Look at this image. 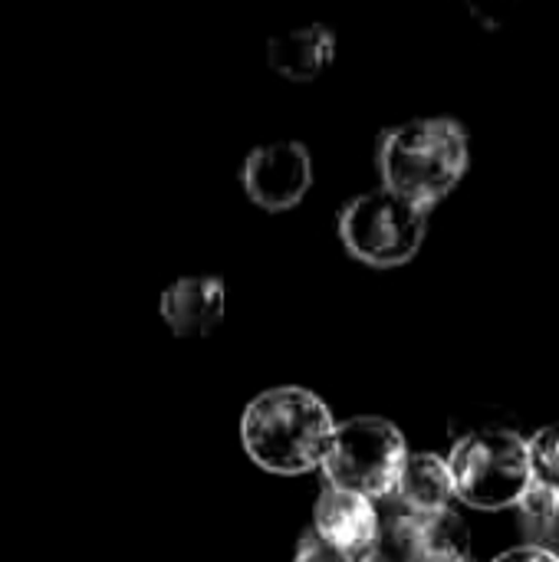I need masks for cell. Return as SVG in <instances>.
<instances>
[{"label": "cell", "mask_w": 559, "mask_h": 562, "mask_svg": "<svg viewBox=\"0 0 559 562\" xmlns=\"http://www.w3.org/2000/svg\"><path fill=\"white\" fill-rule=\"evenodd\" d=\"M247 454L273 474L323 468L336 425L329 408L306 389H273L254 398L241 422Z\"/></svg>", "instance_id": "obj_1"}, {"label": "cell", "mask_w": 559, "mask_h": 562, "mask_svg": "<svg viewBox=\"0 0 559 562\" xmlns=\"http://www.w3.org/2000/svg\"><path fill=\"white\" fill-rule=\"evenodd\" d=\"M385 188L432 207L441 201L468 168V138L448 119H415L392 128L379 151Z\"/></svg>", "instance_id": "obj_2"}, {"label": "cell", "mask_w": 559, "mask_h": 562, "mask_svg": "<svg viewBox=\"0 0 559 562\" xmlns=\"http://www.w3.org/2000/svg\"><path fill=\"white\" fill-rule=\"evenodd\" d=\"M448 468L455 481V497L478 510H501L521 504L534 487L530 445L507 428L465 435L451 451Z\"/></svg>", "instance_id": "obj_3"}, {"label": "cell", "mask_w": 559, "mask_h": 562, "mask_svg": "<svg viewBox=\"0 0 559 562\" xmlns=\"http://www.w3.org/2000/svg\"><path fill=\"white\" fill-rule=\"evenodd\" d=\"M402 431L385 418H353L336 428L333 448L323 461L329 487L362 494L369 501L392 497L409 464Z\"/></svg>", "instance_id": "obj_4"}, {"label": "cell", "mask_w": 559, "mask_h": 562, "mask_svg": "<svg viewBox=\"0 0 559 562\" xmlns=\"http://www.w3.org/2000/svg\"><path fill=\"white\" fill-rule=\"evenodd\" d=\"M428 231V207L382 188L359 194L339 217V237L353 257L372 267H399L412 260Z\"/></svg>", "instance_id": "obj_5"}, {"label": "cell", "mask_w": 559, "mask_h": 562, "mask_svg": "<svg viewBox=\"0 0 559 562\" xmlns=\"http://www.w3.org/2000/svg\"><path fill=\"white\" fill-rule=\"evenodd\" d=\"M379 550L402 562H468L471 533L455 510L399 514L382 524Z\"/></svg>", "instance_id": "obj_6"}, {"label": "cell", "mask_w": 559, "mask_h": 562, "mask_svg": "<svg viewBox=\"0 0 559 562\" xmlns=\"http://www.w3.org/2000/svg\"><path fill=\"white\" fill-rule=\"evenodd\" d=\"M313 178L310 151L300 142H273L260 145L244 161V188L267 211L293 207Z\"/></svg>", "instance_id": "obj_7"}, {"label": "cell", "mask_w": 559, "mask_h": 562, "mask_svg": "<svg viewBox=\"0 0 559 562\" xmlns=\"http://www.w3.org/2000/svg\"><path fill=\"white\" fill-rule=\"evenodd\" d=\"M313 533L329 547L349 553L353 560L372 553L382 537V517L376 504L362 494L326 487L313 510Z\"/></svg>", "instance_id": "obj_8"}, {"label": "cell", "mask_w": 559, "mask_h": 562, "mask_svg": "<svg viewBox=\"0 0 559 562\" xmlns=\"http://www.w3.org/2000/svg\"><path fill=\"white\" fill-rule=\"evenodd\" d=\"M161 319L181 339L208 336L224 319V283L217 277H181L161 293Z\"/></svg>", "instance_id": "obj_9"}, {"label": "cell", "mask_w": 559, "mask_h": 562, "mask_svg": "<svg viewBox=\"0 0 559 562\" xmlns=\"http://www.w3.org/2000/svg\"><path fill=\"white\" fill-rule=\"evenodd\" d=\"M333 53H336V40L320 23H310V26H300V30H287V33H280V36H273L267 43L270 66L280 76L297 79V82L316 79L333 63Z\"/></svg>", "instance_id": "obj_10"}, {"label": "cell", "mask_w": 559, "mask_h": 562, "mask_svg": "<svg viewBox=\"0 0 559 562\" xmlns=\"http://www.w3.org/2000/svg\"><path fill=\"white\" fill-rule=\"evenodd\" d=\"M392 497L399 501L402 514L448 510V501L455 497V481H451L448 461H441L435 454H412Z\"/></svg>", "instance_id": "obj_11"}, {"label": "cell", "mask_w": 559, "mask_h": 562, "mask_svg": "<svg viewBox=\"0 0 559 562\" xmlns=\"http://www.w3.org/2000/svg\"><path fill=\"white\" fill-rule=\"evenodd\" d=\"M530 468L534 484L559 491V425H550L530 438Z\"/></svg>", "instance_id": "obj_12"}, {"label": "cell", "mask_w": 559, "mask_h": 562, "mask_svg": "<svg viewBox=\"0 0 559 562\" xmlns=\"http://www.w3.org/2000/svg\"><path fill=\"white\" fill-rule=\"evenodd\" d=\"M297 562H359V560H353L349 553H343V550L329 547V543H326V540H320L316 533H306V537L300 540Z\"/></svg>", "instance_id": "obj_13"}, {"label": "cell", "mask_w": 559, "mask_h": 562, "mask_svg": "<svg viewBox=\"0 0 559 562\" xmlns=\"http://www.w3.org/2000/svg\"><path fill=\"white\" fill-rule=\"evenodd\" d=\"M494 562H559L557 553L544 550V547H517V550H507L504 557H497Z\"/></svg>", "instance_id": "obj_14"}, {"label": "cell", "mask_w": 559, "mask_h": 562, "mask_svg": "<svg viewBox=\"0 0 559 562\" xmlns=\"http://www.w3.org/2000/svg\"><path fill=\"white\" fill-rule=\"evenodd\" d=\"M540 547L559 557V491H557V501H554V510H550V520H547V530H544Z\"/></svg>", "instance_id": "obj_15"}, {"label": "cell", "mask_w": 559, "mask_h": 562, "mask_svg": "<svg viewBox=\"0 0 559 562\" xmlns=\"http://www.w3.org/2000/svg\"><path fill=\"white\" fill-rule=\"evenodd\" d=\"M359 562H402L399 560V557H392V553H385V550H379V547H376V550H372V553H366V557H362V560Z\"/></svg>", "instance_id": "obj_16"}]
</instances>
